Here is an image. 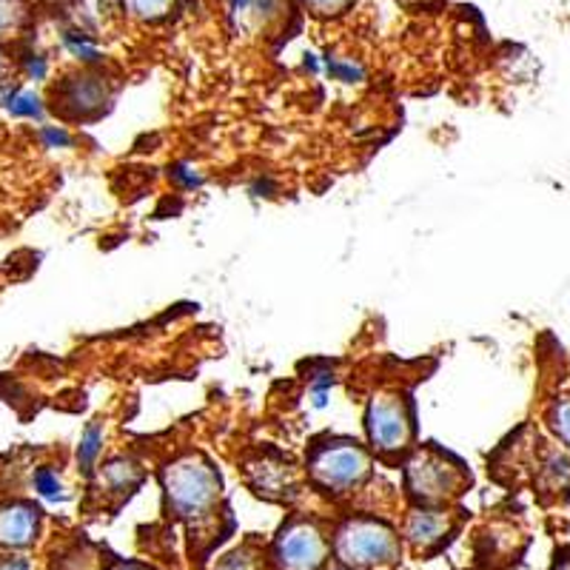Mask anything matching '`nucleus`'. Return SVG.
I'll list each match as a JSON object with an SVG mask.
<instances>
[{
  "label": "nucleus",
  "mask_w": 570,
  "mask_h": 570,
  "mask_svg": "<svg viewBox=\"0 0 570 570\" xmlns=\"http://www.w3.org/2000/svg\"><path fill=\"white\" fill-rule=\"evenodd\" d=\"M55 100H58L60 111L69 117H91L95 111H100V106L109 100V91L106 83L89 71L83 75H75V78H66V83L55 91ZM55 106V109H58Z\"/></svg>",
  "instance_id": "nucleus-7"
},
{
  "label": "nucleus",
  "mask_w": 570,
  "mask_h": 570,
  "mask_svg": "<svg viewBox=\"0 0 570 570\" xmlns=\"http://www.w3.org/2000/svg\"><path fill=\"white\" fill-rule=\"evenodd\" d=\"M0 570H35L27 557H3L0 559Z\"/></svg>",
  "instance_id": "nucleus-22"
},
{
  "label": "nucleus",
  "mask_w": 570,
  "mask_h": 570,
  "mask_svg": "<svg viewBox=\"0 0 570 570\" xmlns=\"http://www.w3.org/2000/svg\"><path fill=\"white\" fill-rule=\"evenodd\" d=\"M27 23V0H0V40L12 38Z\"/></svg>",
  "instance_id": "nucleus-13"
},
{
  "label": "nucleus",
  "mask_w": 570,
  "mask_h": 570,
  "mask_svg": "<svg viewBox=\"0 0 570 570\" xmlns=\"http://www.w3.org/2000/svg\"><path fill=\"white\" fill-rule=\"evenodd\" d=\"M40 533V511L32 502H9L0 508V548L23 551Z\"/></svg>",
  "instance_id": "nucleus-8"
},
{
  "label": "nucleus",
  "mask_w": 570,
  "mask_h": 570,
  "mask_svg": "<svg viewBox=\"0 0 570 570\" xmlns=\"http://www.w3.org/2000/svg\"><path fill=\"white\" fill-rule=\"evenodd\" d=\"M328 71L337 80H345V83H354V80L363 78V69L354 63H343V60H328Z\"/></svg>",
  "instance_id": "nucleus-20"
},
{
  "label": "nucleus",
  "mask_w": 570,
  "mask_h": 570,
  "mask_svg": "<svg viewBox=\"0 0 570 570\" xmlns=\"http://www.w3.org/2000/svg\"><path fill=\"white\" fill-rule=\"evenodd\" d=\"M9 111L20 117H40V100L35 98L32 91H12L7 100Z\"/></svg>",
  "instance_id": "nucleus-18"
},
{
  "label": "nucleus",
  "mask_w": 570,
  "mask_h": 570,
  "mask_svg": "<svg viewBox=\"0 0 570 570\" xmlns=\"http://www.w3.org/2000/svg\"><path fill=\"white\" fill-rule=\"evenodd\" d=\"M451 528H454L451 513L436 511V508H416L405 519V539L416 553H434L448 539Z\"/></svg>",
  "instance_id": "nucleus-9"
},
{
  "label": "nucleus",
  "mask_w": 570,
  "mask_h": 570,
  "mask_svg": "<svg viewBox=\"0 0 570 570\" xmlns=\"http://www.w3.org/2000/svg\"><path fill=\"white\" fill-rule=\"evenodd\" d=\"M331 553L340 568L389 570L400 562L402 539L396 528L376 517H348L331 537Z\"/></svg>",
  "instance_id": "nucleus-1"
},
{
  "label": "nucleus",
  "mask_w": 570,
  "mask_h": 570,
  "mask_svg": "<svg viewBox=\"0 0 570 570\" xmlns=\"http://www.w3.org/2000/svg\"><path fill=\"white\" fill-rule=\"evenodd\" d=\"M100 451H104V428H100V422H91L83 431V436H80L78 445L80 468H83V471H91V465L98 462Z\"/></svg>",
  "instance_id": "nucleus-12"
},
{
  "label": "nucleus",
  "mask_w": 570,
  "mask_h": 570,
  "mask_svg": "<svg viewBox=\"0 0 570 570\" xmlns=\"http://www.w3.org/2000/svg\"><path fill=\"white\" fill-rule=\"evenodd\" d=\"M32 485L43 499H52V502L66 499V488H63V482H60V476L55 468H38L32 476Z\"/></svg>",
  "instance_id": "nucleus-14"
},
{
  "label": "nucleus",
  "mask_w": 570,
  "mask_h": 570,
  "mask_svg": "<svg viewBox=\"0 0 570 570\" xmlns=\"http://www.w3.org/2000/svg\"><path fill=\"white\" fill-rule=\"evenodd\" d=\"M43 135H46V140H49V142H60V146H69V135H66L63 129H46Z\"/></svg>",
  "instance_id": "nucleus-24"
},
{
  "label": "nucleus",
  "mask_w": 570,
  "mask_h": 570,
  "mask_svg": "<svg viewBox=\"0 0 570 570\" xmlns=\"http://www.w3.org/2000/svg\"><path fill=\"white\" fill-rule=\"evenodd\" d=\"M55 570H100V557L91 551L89 544H83V548L66 553Z\"/></svg>",
  "instance_id": "nucleus-15"
},
{
  "label": "nucleus",
  "mask_w": 570,
  "mask_h": 570,
  "mask_svg": "<svg viewBox=\"0 0 570 570\" xmlns=\"http://www.w3.org/2000/svg\"><path fill=\"white\" fill-rule=\"evenodd\" d=\"M465 473L456 462H448L440 451H422L405 465V485L422 505H442L445 499L456 497Z\"/></svg>",
  "instance_id": "nucleus-6"
},
{
  "label": "nucleus",
  "mask_w": 570,
  "mask_h": 570,
  "mask_svg": "<svg viewBox=\"0 0 570 570\" xmlns=\"http://www.w3.org/2000/svg\"><path fill=\"white\" fill-rule=\"evenodd\" d=\"M131 9H135L137 18L157 23V20L169 18L171 9H175V0H131Z\"/></svg>",
  "instance_id": "nucleus-16"
},
{
  "label": "nucleus",
  "mask_w": 570,
  "mask_h": 570,
  "mask_svg": "<svg viewBox=\"0 0 570 570\" xmlns=\"http://www.w3.org/2000/svg\"><path fill=\"white\" fill-rule=\"evenodd\" d=\"M365 428H368L371 445L385 456L405 454L414 440V416H411L409 400L396 391H380L368 402L365 411Z\"/></svg>",
  "instance_id": "nucleus-5"
},
{
  "label": "nucleus",
  "mask_w": 570,
  "mask_h": 570,
  "mask_svg": "<svg viewBox=\"0 0 570 570\" xmlns=\"http://www.w3.org/2000/svg\"><path fill=\"white\" fill-rule=\"evenodd\" d=\"M553 570H570V559H562V562H557V568Z\"/></svg>",
  "instance_id": "nucleus-26"
},
{
  "label": "nucleus",
  "mask_w": 570,
  "mask_h": 570,
  "mask_svg": "<svg viewBox=\"0 0 570 570\" xmlns=\"http://www.w3.org/2000/svg\"><path fill=\"white\" fill-rule=\"evenodd\" d=\"M548 420H551L553 434L570 448V396H559V400L553 402L551 416H548Z\"/></svg>",
  "instance_id": "nucleus-17"
},
{
  "label": "nucleus",
  "mask_w": 570,
  "mask_h": 570,
  "mask_svg": "<svg viewBox=\"0 0 570 570\" xmlns=\"http://www.w3.org/2000/svg\"><path fill=\"white\" fill-rule=\"evenodd\" d=\"M171 175H175V180H180L183 183V186H188V188H195V186H200V175H191V169H183V166H180V169H175V171H171Z\"/></svg>",
  "instance_id": "nucleus-23"
},
{
  "label": "nucleus",
  "mask_w": 570,
  "mask_h": 570,
  "mask_svg": "<svg viewBox=\"0 0 570 570\" xmlns=\"http://www.w3.org/2000/svg\"><path fill=\"white\" fill-rule=\"evenodd\" d=\"M279 0H232V14L240 29H259L277 14Z\"/></svg>",
  "instance_id": "nucleus-11"
},
{
  "label": "nucleus",
  "mask_w": 570,
  "mask_h": 570,
  "mask_svg": "<svg viewBox=\"0 0 570 570\" xmlns=\"http://www.w3.org/2000/svg\"><path fill=\"white\" fill-rule=\"evenodd\" d=\"M12 95V60L7 52H0V100L7 104Z\"/></svg>",
  "instance_id": "nucleus-21"
},
{
  "label": "nucleus",
  "mask_w": 570,
  "mask_h": 570,
  "mask_svg": "<svg viewBox=\"0 0 570 570\" xmlns=\"http://www.w3.org/2000/svg\"><path fill=\"white\" fill-rule=\"evenodd\" d=\"M111 570H155V568H149V564H142V562H117Z\"/></svg>",
  "instance_id": "nucleus-25"
},
{
  "label": "nucleus",
  "mask_w": 570,
  "mask_h": 570,
  "mask_svg": "<svg viewBox=\"0 0 570 570\" xmlns=\"http://www.w3.org/2000/svg\"><path fill=\"white\" fill-rule=\"evenodd\" d=\"M340 570H348V568H340Z\"/></svg>",
  "instance_id": "nucleus-28"
},
{
  "label": "nucleus",
  "mask_w": 570,
  "mask_h": 570,
  "mask_svg": "<svg viewBox=\"0 0 570 570\" xmlns=\"http://www.w3.org/2000/svg\"><path fill=\"white\" fill-rule=\"evenodd\" d=\"M163 491L177 519L203 522L220 499V473L203 456L186 454L163 468Z\"/></svg>",
  "instance_id": "nucleus-2"
},
{
  "label": "nucleus",
  "mask_w": 570,
  "mask_h": 570,
  "mask_svg": "<svg viewBox=\"0 0 570 570\" xmlns=\"http://www.w3.org/2000/svg\"><path fill=\"white\" fill-rule=\"evenodd\" d=\"M331 539L314 519H292L274 537L268 564L272 570H325Z\"/></svg>",
  "instance_id": "nucleus-3"
},
{
  "label": "nucleus",
  "mask_w": 570,
  "mask_h": 570,
  "mask_svg": "<svg viewBox=\"0 0 570 570\" xmlns=\"http://www.w3.org/2000/svg\"><path fill=\"white\" fill-rule=\"evenodd\" d=\"M308 473L320 488L331 493L354 491L371 473V456L356 442L334 440L328 445L314 448L312 460H308Z\"/></svg>",
  "instance_id": "nucleus-4"
},
{
  "label": "nucleus",
  "mask_w": 570,
  "mask_h": 570,
  "mask_svg": "<svg viewBox=\"0 0 570 570\" xmlns=\"http://www.w3.org/2000/svg\"><path fill=\"white\" fill-rule=\"evenodd\" d=\"M252 482L254 488H257V493H263V497L268 499H283L285 488H292V471H288V465H283V462H268L263 460L259 465H254L252 471Z\"/></svg>",
  "instance_id": "nucleus-10"
},
{
  "label": "nucleus",
  "mask_w": 570,
  "mask_h": 570,
  "mask_svg": "<svg viewBox=\"0 0 570 570\" xmlns=\"http://www.w3.org/2000/svg\"><path fill=\"white\" fill-rule=\"evenodd\" d=\"M402 3H405V7H414V3H420V0H402ZM428 3V0H425Z\"/></svg>",
  "instance_id": "nucleus-27"
},
{
  "label": "nucleus",
  "mask_w": 570,
  "mask_h": 570,
  "mask_svg": "<svg viewBox=\"0 0 570 570\" xmlns=\"http://www.w3.org/2000/svg\"><path fill=\"white\" fill-rule=\"evenodd\" d=\"M354 0H305V7L312 9L320 18H334V14H343Z\"/></svg>",
  "instance_id": "nucleus-19"
}]
</instances>
